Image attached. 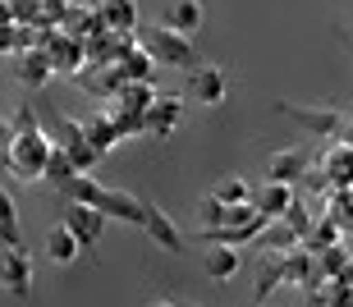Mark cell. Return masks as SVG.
<instances>
[{
    "label": "cell",
    "mask_w": 353,
    "mask_h": 307,
    "mask_svg": "<svg viewBox=\"0 0 353 307\" xmlns=\"http://www.w3.org/2000/svg\"><path fill=\"white\" fill-rule=\"evenodd\" d=\"M46 156H51V138H46V129H41L37 110L23 106L19 120H14V129H10L5 170H10V179H19V184H37L41 170H46Z\"/></svg>",
    "instance_id": "1"
},
{
    "label": "cell",
    "mask_w": 353,
    "mask_h": 307,
    "mask_svg": "<svg viewBox=\"0 0 353 307\" xmlns=\"http://www.w3.org/2000/svg\"><path fill=\"white\" fill-rule=\"evenodd\" d=\"M138 41H143V51L157 60V65H170V69H197V51L188 37H174V32H165V28H138Z\"/></svg>",
    "instance_id": "2"
},
{
    "label": "cell",
    "mask_w": 353,
    "mask_h": 307,
    "mask_svg": "<svg viewBox=\"0 0 353 307\" xmlns=\"http://www.w3.org/2000/svg\"><path fill=\"white\" fill-rule=\"evenodd\" d=\"M316 174H321L326 193H344V188H353V147L340 142V138L326 142L321 156H316Z\"/></svg>",
    "instance_id": "3"
},
{
    "label": "cell",
    "mask_w": 353,
    "mask_h": 307,
    "mask_svg": "<svg viewBox=\"0 0 353 307\" xmlns=\"http://www.w3.org/2000/svg\"><path fill=\"white\" fill-rule=\"evenodd\" d=\"M32 253H28L23 243L19 248H5V257H0V289L14 298H32Z\"/></svg>",
    "instance_id": "4"
},
{
    "label": "cell",
    "mask_w": 353,
    "mask_h": 307,
    "mask_svg": "<svg viewBox=\"0 0 353 307\" xmlns=\"http://www.w3.org/2000/svg\"><path fill=\"white\" fill-rule=\"evenodd\" d=\"M41 51H46V60H51V74H55V78H79V74H88V55H83V41L65 37V32H51Z\"/></svg>",
    "instance_id": "5"
},
{
    "label": "cell",
    "mask_w": 353,
    "mask_h": 307,
    "mask_svg": "<svg viewBox=\"0 0 353 307\" xmlns=\"http://www.w3.org/2000/svg\"><path fill=\"white\" fill-rule=\"evenodd\" d=\"M225 96H230V78H225L221 65H197L188 69V101L197 106H225Z\"/></svg>",
    "instance_id": "6"
},
{
    "label": "cell",
    "mask_w": 353,
    "mask_h": 307,
    "mask_svg": "<svg viewBox=\"0 0 353 307\" xmlns=\"http://www.w3.org/2000/svg\"><path fill=\"white\" fill-rule=\"evenodd\" d=\"M183 106H188V101H183V96H174V92H165L161 96L157 92V101H152V106H147V115H143V138H170L174 129H179V120H183Z\"/></svg>",
    "instance_id": "7"
},
{
    "label": "cell",
    "mask_w": 353,
    "mask_h": 307,
    "mask_svg": "<svg viewBox=\"0 0 353 307\" xmlns=\"http://www.w3.org/2000/svg\"><path fill=\"white\" fill-rule=\"evenodd\" d=\"M101 28L110 37H133L138 28H143V10H138V0H97L92 5Z\"/></svg>",
    "instance_id": "8"
},
{
    "label": "cell",
    "mask_w": 353,
    "mask_h": 307,
    "mask_svg": "<svg viewBox=\"0 0 353 307\" xmlns=\"http://www.w3.org/2000/svg\"><path fill=\"white\" fill-rule=\"evenodd\" d=\"M202 23H207V5H202V0H170V5H165V19H161L165 32L188 37V41L202 32Z\"/></svg>",
    "instance_id": "9"
},
{
    "label": "cell",
    "mask_w": 353,
    "mask_h": 307,
    "mask_svg": "<svg viewBox=\"0 0 353 307\" xmlns=\"http://www.w3.org/2000/svg\"><path fill=\"white\" fill-rule=\"evenodd\" d=\"M294 202H299V193H294L289 184H271V179H266L262 188H252L248 207H252L257 215H262L266 225H271V220H280V215H285L289 207H294Z\"/></svg>",
    "instance_id": "10"
},
{
    "label": "cell",
    "mask_w": 353,
    "mask_h": 307,
    "mask_svg": "<svg viewBox=\"0 0 353 307\" xmlns=\"http://www.w3.org/2000/svg\"><path fill=\"white\" fill-rule=\"evenodd\" d=\"M60 225H65L69 234L79 239V248H92V243L105 234V225H110V220H105L101 211L83 207V202H69V211H65V220H60Z\"/></svg>",
    "instance_id": "11"
},
{
    "label": "cell",
    "mask_w": 353,
    "mask_h": 307,
    "mask_svg": "<svg viewBox=\"0 0 353 307\" xmlns=\"http://www.w3.org/2000/svg\"><path fill=\"white\" fill-rule=\"evenodd\" d=\"M280 115H289V120H299L303 129H312L321 142H335L340 138V124H344V115L340 110H303V106H289V101H280Z\"/></svg>",
    "instance_id": "12"
},
{
    "label": "cell",
    "mask_w": 353,
    "mask_h": 307,
    "mask_svg": "<svg viewBox=\"0 0 353 307\" xmlns=\"http://www.w3.org/2000/svg\"><path fill=\"white\" fill-rule=\"evenodd\" d=\"M303 174H307V151L303 147H280L266 156V179L271 184H303Z\"/></svg>",
    "instance_id": "13"
},
{
    "label": "cell",
    "mask_w": 353,
    "mask_h": 307,
    "mask_svg": "<svg viewBox=\"0 0 353 307\" xmlns=\"http://www.w3.org/2000/svg\"><path fill=\"white\" fill-rule=\"evenodd\" d=\"M280 262V284L285 289H312L316 284V266H312V253L307 248H294V253H285V257H275Z\"/></svg>",
    "instance_id": "14"
},
{
    "label": "cell",
    "mask_w": 353,
    "mask_h": 307,
    "mask_svg": "<svg viewBox=\"0 0 353 307\" xmlns=\"http://www.w3.org/2000/svg\"><path fill=\"white\" fill-rule=\"evenodd\" d=\"M51 78H55V74H51L46 51H19V55H14V83H19V87L37 92V87H46Z\"/></svg>",
    "instance_id": "15"
},
{
    "label": "cell",
    "mask_w": 353,
    "mask_h": 307,
    "mask_svg": "<svg viewBox=\"0 0 353 307\" xmlns=\"http://www.w3.org/2000/svg\"><path fill=\"white\" fill-rule=\"evenodd\" d=\"M239 271H243V253L239 248H202V275L216 284H230L239 280Z\"/></svg>",
    "instance_id": "16"
},
{
    "label": "cell",
    "mask_w": 353,
    "mask_h": 307,
    "mask_svg": "<svg viewBox=\"0 0 353 307\" xmlns=\"http://www.w3.org/2000/svg\"><path fill=\"white\" fill-rule=\"evenodd\" d=\"M143 229H147V239L157 243V248H165V253H183L179 225H174V220L161 211V207H152V202H147V211H143Z\"/></svg>",
    "instance_id": "17"
},
{
    "label": "cell",
    "mask_w": 353,
    "mask_h": 307,
    "mask_svg": "<svg viewBox=\"0 0 353 307\" xmlns=\"http://www.w3.org/2000/svg\"><path fill=\"white\" fill-rule=\"evenodd\" d=\"M55 32H65V37H74V41H88V37H97V32H105V28H101V19H97V10H92V5L69 0V10H65V19H60V28H55Z\"/></svg>",
    "instance_id": "18"
},
{
    "label": "cell",
    "mask_w": 353,
    "mask_h": 307,
    "mask_svg": "<svg viewBox=\"0 0 353 307\" xmlns=\"http://www.w3.org/2000/svg\"><path fill=\"white\" fill-rule=\"evenodd\" d=\"M41 253H46L51 266H74V262L83 257V248H79V239H74L65 225H51V229H46V239H41Z\"/></svg>",
    "instance_id": "19"
},
{
    "label": "cell",
    "mask_w": 353,
    "mask_h": 307,
    "mask_svg": "<svg viewBox=\"0 0 353 307\" xmlns=\"http://www.w3.org/2000/svg\"><path fill=\"white\" fill-rule=\"evenodd\" d=\"M83 142H88L97 156H105V151L119 147V134H115V124H110V115H105V110H97V115H88V120H83Z\"/></svg>",
    "instance_id": "20"
},
{
    "label": "cell",
    "mask_w": 353,
    "mask_h": 307,
    "mask_svg": "<svg viewBox=\"0 0 353 307\" xmlns=\"http://www.w3.org/2000/svg\"><path fill=\"white\" fill-rule=\"evenodd\" d=\"M299 243H303V239L285 225V220H271V225H266L262 234H257V248H262L266 257H285V253H294Z\"/></svg>",
    "instance_id": "21"
},
{
    "label": "cell",
    "mask_w": 353,
    "mask_h": 307,
    "mask_svg": "<svg viewBox=\"0 0 353 307\" xmlns=\"http://www.w3.org/2000/svg\"><path fill=\"white\" fill-rule=\"evenodd\" d=\"M115 74H119L124 83H152V74H157V60H152V55L143 51V41H138V46H133V51L115 65Z\"/></svg>",
    "instance_id": "22"
},
{
    "label": "cell",
    "mask_w": 353,
    "mask_h": 307,
    "mask_svg": "<svg viewBox=\"0 0 353 307\" xmlns=\"http://www.w3.org/2000/svg\"><path fill=\"white\" fill-rule=\"evenodd\" d=\"M119 83H124V78H119L115 69H92V74H79V87H83L88 96H97L101 106L119 92Z\"/></svg>",
    "instance_id": "23"
},
{
    "label": "cell",
    "mask_w": 353,
    "mask_h": 307,
    "mask_svg": "<svg viewBox=\"0 0 353 307\" xmlns=\"http://www.w3.org/2000/svg\"><path fill=\"white\" fill-rule=\"evenodd\" d=\"M211 198L221 202V207H248V198H252V184L243 179V174H225L221 184L211 188Z\"/></svg>",
    "instance_id": "24"
},
{
    "label": "cell",
    "mask_w": 353,
    "mask_h": 307,
    "mask_svg": "<svg viewBox=\"0 0 353 307\" xmlns=\"http://www.w3.org/2000/svg\"><path fill=\"white\" fill-rule=\"evenodd\" d=\"M340 243H344L340 225H330V220H321V215H316L312 229H307V239H303V248H307V253H326V248H340Z\"/></svg>",
    "instance_id": "25"
},
{
    "label": "cell",
    "mask_w": 353,
    "mask_h": 307,
    "mask_svg": "<svg viewBox=\"0 0 353 307\" xmlns=\"http://www.w3.org/2000/svg\"><path fill=\"white\" fill-rule=\"evenodd\" d=\"M349 243H340V248H326V253H312V266H316V280H340L344 262H349Z\"/></svg>",
    "instance_id": "26"
},
{
    "label": "cell",
    "mask_w": 353,
    "mask_h": 307,
    "mask_svg": "<svg viewBox=\"0 0 353 307\" xmlns=\"http://www.w3.org/2000/svg\"><path fill=\"white\" fill-rule=\"evenodd\" d=\"M19 207H14V198L0 188V248H19Z\"/></svg>",
    "instance_id": "27"
},
{
    "label": "cell",
    "mask_w": 353,
    "mask_h": 307,
    "mask_svg": "<svg viewBox=\"0 0 353 307\" xmlns=\"http://www.w3.org/2000/svg\"><path fill=\"white\" fill-rule=\"evenodd\" d=\"M41 179H46V184H55V193H65L69 179H79V174H74V165H69L65 151L51 147V156H46V170H41Z\"/></svg>",
    "instance_id": "28"
},
{
    "label": "cell",
    "mask_w": 353,
    "mask_h": 307,
    "mask_svg": "<svg viewBox=\"0 0 353 307\" xmlns=\"http://www.w3.org/2000/svg\"><path fill=\"white\" fill-rule=\"evenodd\" d=\"M46 138H51V147H60V151L79 147V142H83V120H69V115H60V120L46 129Z\"/></svg>",
    "instance_id": "29"
},
{
    "label": "cell",
    "mask_w": 353,
    "mask_h": 307,
    "mask_svg": "<svg viewBox=\"0 0 353 307\" xmlns=\"http://www.w3.org/2000/svg\"><path fill=\"white\" fill-rule=\"evenodd\" d=\"M275 289H285V284H280V262H275V257H266L262 271H257V289H252V294H257V303H266Z\"/></svg>",
    "instance_id": "30"
},
{
    "label": "cell",
    "mask_w": 353,
    "mask_h": 307,
    "mask_svg": "<svg viewBox=\"0 0 353 307\" xmlns=\"http://www.w3.org/2000/svg\"><path fill=\"white\" fill-rule=\"evenodd\" d=\"M225 220V207L211 193H202V202H197V234H207V229H221Z\"/></svg>",
    "instance_id": "31"
},
{
    "label": "cell",
    "mask_w": 353,
    "mask_h": 307,
    "mask_svg": "<svg viewBox=\"0 0 353 307\" xmlns=\"http://www.w3.org/2000/svg\"><path fill=\"white\" fill-rule=\"evenodd\" d=\"M65 156H69V165H74V174H79V179H92V170L101 165V156H97V151H92L88 142H79V147H69Z\"/></svg>",
    "instance_id": "32"
},
{
    "label": "cell",
    "mask_w": 353,
    "mask_h": 307,
    "mask_svg": "<svg viewBox=\"0 0 353 307\" xmlns=\"http://www.w3.org/2000/svg\"><path fill=\"white\" fill-rule=\"evenodd\" d=\"M37 10H41V28H60V19H65V10H69V0H37Z\"/></svg>",
    "instance_id": "33"
},
{
    "label": "cell",
    "mask_w": 353,
    "mask_h": 307,
    "mask_svg": "<svg viewBox=\"0 0 353 307\" xmlns=\"http://www.w3.org/2000/svg\"><path fill=\"white\" fill-rule=\"evenodd\" d=\"M23 46H19V28H0V55H19Z\"/></svg>",
    "instance_id": "34"
},
{
    "label": "cell",
    "mask_w": 353,
    "mask_h": 307,
    "mask_svg": "<svg viewBox=\"0 0 353 307\" xmlns=\"http://www.w3.org/2000/svg\"><path fill=\"white\" fill-rule=\"evenodd\" d=\"M340 142H349V147H353V115H344V124H340Z\"/></svg>",
    "instance_id": "35"
},
{
    "label": "cell",
    "mask_w": 353,
    "mask_h": 307,
    "mask_svg": "<svg viewBox=\"0 0 353 307\" xmlns=\"http://www.w3.org/2000/svg\"><path fill=\"white\" fill-rule=\"evenodd\" d=\"M340 284H344V289H353V257L344 262V271H340Z\"/></svg>",
    "instance_id": "36"
},
{
    "label": "cell",
    "mask_w": 353,
    "mask_h": 307,
    "mask_svg": "<svg viewBox=\"0 0 353 307\" xmlns=\"http://www.w3.org/2000/svg\"><path fill=\"white\" fill-rule=\"evenodd\" d=\"M340 234H344V243L353 239V207H349V215H344V220H340Z\"/></svg>",
    "instance_id": "37"
},
{
    "label": "cell",
    "mask_w": 353,
    "mask_h": 307,
    "mask_svg": "<svg viewBox=\"0 0 353 307\" xmlns=\"http://www.w3.org/2000/svg\"><path fill=\"white\" fill-rule=\"evenodd\" d=\"M14 23V10H10V0H0V28H10Z\"/></svg>",
    "instance_id": "38"
},
{
    "label": "cell",
    "mask_w": 353,
    "mask_h": 307,
    "mask_svg": "<svg viewBox=\"0 0 353 307\" xmlns=\"http://www.w3.org/2000/svg\"><path fill=\"white\" fill-rule=\"evenodd\" d=\"M152 307H179V303H165V298H157V303H152Z\"/></svg>",
    "instance_id": "39"
}]
</instances>
